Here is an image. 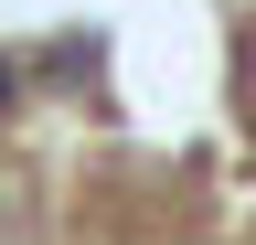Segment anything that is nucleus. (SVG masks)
<instances>
[{"label": "nucleus", "instance_id": "obj_1", "mask_svg": "<svg viewBox=\"0 0 256 245\" xmlns=\"http://www.w3.org/2000/svg\"><path fill=\"white\" fill-rule=\"evenodd\" d=\"M22 117V53H0V128Z\"/></svg>", "mask_w": 256, "mask_h": 245}]
</instances>
